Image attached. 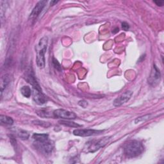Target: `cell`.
I'll return each instance as SVG.
<instances>
[{"mask_svg":"<svg viewBox=\"0 0 164 164\" xmlns=\"http://www.w3.org/2000/svg\"><path fill=\"white\" fill-rule=\"evenodd\" d=\"M53 64L54 67H55V69H56L57 70H58V71H61L62 70L61 64H59L58 61H56V60L55 58H53Z\"/></svg>","mask_w":164,"mask_h":164,"instance_id":"21","label":"cell"},{"mask_svg":"<svg viewBox=\"0 0 164 164\" xmlns=\"http://www.w3.org/2000/svg\"><path fill=\"white\" fill-rule=\"evenodd\" d=\"M37 114L40 117L51 118V117H53V112H51L48 109H41V110H37Z\"/></svg>","mask_w":164,"mask_h":164,"instance_id":"14","label":"cell"},{"mask_svg":"<svg viewBox=\"0 0 164 164\" xmlns=\"http://www.w3.org/2000/svg\"><path fill=\"white\" fill-rule=\"evenodd\" d=\"M0 122H1L2 124L12 126L13 123V120L10 117L1 115L0 116Z\"/></svg>","mask_w":164,"mask_h":164,"instance_id":"15","label":"cell"},{"mask_svg":"<svg viewBox=\"0 0 164 164\" xmlns=\"http://www.w3.org/2000/svg\"><path fill=\"white\" fill-rule=\"evenodd\" d=\"M144 150L141 142L137 140H131L126 144L124 148V153L128 158H134L140 155Z\"/></svg>","mask_w":164,"mask_h":164,"instance_id":"2","label":"cell"},{"mask_svg":"<svg viewBox=\"0 0 164 164\" xmlns=\"http://www.w3.org/2000/svg\"><path fill=\"white\" fill-rule=\"evenodd\" d=\"M25 80L28 82V83H29L33 87L34 89H35V90L37 91H42L41 87L37 81L35 74L32 68L28 69L27 72H26Z\"/></svg>","mask_w":164,"mask_h":164,"instance_id":"7","label":"cell"},{"mask_svg":"<svg viewBox=\"0 0 164 164\" xmlns=\"http://www.w3.org/2000/svg\"><path fill=\"white\" fill-rule=\"evenodd\" d=\"M33 99L39 105H44L48 101L46 96L42 93V91H37L35 90V89H34Z\"/></svg>","mask_w":164,"mask_h":164,"instance_id":"11","label":"cell"},{"mask_svg":"<svg viewBox=\"0 0 164 164\" xmlns=\"http://www.w3.org/2000/svg\"><path fill=\"white\" fill-rule=\"evenodd\" d=\"M78 105H79L80 107H83V108H86L87 106L88 105V103H87V102L86 101H85V100H82V101H79Z\"/></svg>","mask_w":164,"mask_h":164,"instance_id":"22","label":"cell"},{"mask_svg":"<svg viewBox=\"0 0 164 164\" xmlns=\"http://www.w3.org/2000/svg\"><path fill=\"white\" fill-rule=\"evenodd\" d=\"M59 123L65 126H68V127H71V128H78V127L82 126V125H80L77 123H75L74 122L71 121L69 120H62L61 121H59Z\"/></svg>","mask_w":164,"mask_h":164,"instance_id":"16","label":"cell"},{"mask_svg":"<svg viewBox=\"0 0 164 164\" xmlns=\"http://www.w3.org/2000/svg\"><path fill=\"white\" fill-rule=\"evenodd\" d=\"M110 139V137H104L103 139L98 140L96 142H94V143L91 144L90 146H89L88 148V152L94 153L96 151L99 150L100 148L103 147L104 146L106 145L109 142Z\"/></svg>","mask_w":164,"mask_h":164,"instance_id":"9","label":"cell"},{"mask_svg":"<svg viewBox=\"0 0 164 164\" xmlns=\"http://www.w3.org/2000/svg\"><path fill=\"white\" fill-rule=\"evenodd\" d=\"M21 93L22 95L27 98H29L32 95V90L28 86H23L21 88Z\"/></svg>","mask_w":164,"mask_h":164,"instance_id":"17","label":"cell"},{"mask_svg":"<svg viewBox=\"0 0 164 164\" xmlns=\"http://www.w3.org/2000/svg\"><path fill=\"white\" fill-rule=\"evenodd\" d=\"M48 44V38L46 36H44L40 39L37 45L35 46L37 65L40 69L45 67V53L47 50Z\"/></svg>","mask_w":164,"mask_h":164,"instance_id":"1","label":"cell"},{"mask_svg":"<svg viewBox=\"0 0 164 164\" xmlns=\"http://www.w3.org/2000/svg\"><path fill=\"white\" fill-rule=\"evenodd\" d=\"M119 32V28H116V29H114V30L112 32L114 34H116V33H117Z\"/></svg>","mask_w":164,"mask_h":164,"instance_id":"25","label":"cell"},{"mask_svg":"<svg viewBox=\"0 0 164 164\" xmlns=\"http://www.w3.org/2000/svg\"><path fill=\"white\" fill-rule=\"evenodd\" d=\"M58 3V2H56V1H55V2H51V5H54V4L55 3Z\"/></svg>","mask_w":164,"mask_h":164,"instance_id":"26","label":"cell"},{"mask_svg":"<svg viewBox=\"0 0 164 164\" xmlns=\"http://www.w3.org/2000/svg\"><path fill=\"white\" fill-rule=\"evenodd\" d=\"M53 117L55 118L62 119L64 120H72L77 118V115L72 112L66 110L64 109H56L53 111Z\"/></svg>","mask_w":164,"mask_h":164,"instance_id":"3","label":"cell"},{"mask_svg":"<svg viewBox=\"0 0 164 164\" xmlns=\"http://www.w3.org/2000/svg\"><path fill=\"white\" fill-rule=\"evenodd\" d=\"M132 94H133V93L130 91L124 93L123 94H121L120 96L117 98L114 101V105L115 107H120V106L123 105V104L126 103L130 99Z\"/></svg>","mask_w":164,"mask_h":164,"instance_id":"10","label":"cell"},{"mask_svg":"<svg viewBox=\"0 0 164 164\" xmlns=\"http://www.w3.org/2000/svg\"><path fill=\"white\" fill-rule=\"evenodd\" d=\"M122 28H123V29H124V31H128V29H130V26H129V24L127 23L123 22L122 23Z\"/></svg>","mask_w":164,"mask_h":164,"instance_id":"23","label":"cell"},{"mask_svg":"<svg viewBox=\"0 0 164 164\" xmlns=\"http://www.w3.org/2000/svg\"><path fill=\"white\" fill-rule=\"evenodd\" d=\"M46 4H47L46 1H40V2H39L36 4V5L34 8V9L32 10L31 13L29 14V19L31 21H34L35 19H37V18L39 17L40 13L43 10L44 8L45 7Z\"/></svg>","mask_w":164,"mask_h":164,"instance_id":"8","label":"cell"},{"mask_svg":"<svg viewBox=\"0 0 164 164\" xmlns=\"http://www.w3.org/2000/svg\"><path fill=\"white\" fill-rule=\"evenodd\" d=\"M32 138L36 142H43L49 140V135L46 133H34Z\"/></svg>","mask_w":164,"mask_h":164,"instance_id":"13","label":"cell"},{"mask_svg":"<svg viewBox=\"0 0 164 164\" xmlns=\"http://www.w3.org/2000/svg\"><path fill=\"white\" fill-rule=\"evenodd\" d=\"M34 144L37 149H38L39 150H40L42 153L44 154L51 153L54 148L53 143L50 140H48L43 142H34Z\"/></svg>","mask_w":164,"mask_h":164,"instance_id":"4","label":"cell"},{"mask_svg":"<svg viewBox=\"0 0 164 164\" xmlns=\"http://www.w3.org/2000/svg\"><path fill=\"white\" fill-rule=\"evenodd\" d=\"M151 115V114H147V115H145L137 117V118L135 119V124H138V123H141V122L145 121L148 120V119L150 118Z\"/></svg>","mask_w":164,"mask_h":164,"instance_id":"19","label":"cell"},{"mask_svg":"<svg viewBox=\"0 0 164 164\" xmlns=\"http://www.w3.org/2000/svg\"><path fill=\"white\" fill-rule=\"evenodd\" d=\"M154 3H155L156 5L160 6V7H161V6H163L164 2H163V1H158V2L155 1V2H154Z\"/></svg>","mask_w":164,"mask_h":164,"instance_id":"24","label":"cell"},{"mask_svg":"<svg viewBox=\"0 0 164 164\" xmlns=\"http://www.w3.org/2000/svg\"><path fill=\"white\" fill-rule=\"evenodd\" d=\"M35 124L42 126V127H45V128H48L49 126H50V124H49V123H46V122H44V121H34L33 122Z\"/></svg>","mask_w":164,"mask_h":164,"instance_id":"20","label":"cell"},{"mask_svg":"<svg viewBox=\"0 0 164 164\" xmlns=\"http://www.w3.org/2000/svg\"><path fill=\"white\" fill-rule=\"evenodd\" d=\"M103 130H96L93 129H77L73 131V134L79 137H89L97 135L103 133Z\"/></svg>","mask_w":164,"mask_h":164,"instance_id":"6","label":"cell"},{"mask_svg":"<svg viewBox=\"0 0 164 164\" xmlns=\"http://www.w3.org/2000/svg\"><path fill=\"white\" fill-rule=\"evenodd\" d=\"M18 136L22 140H27L28 139L29 135L28 131H25V130H20L18 131Z\"/></svg>","mask_w":164,"mask_h":164,"instance_id":"18","label":"cell"},{"mask_svg":"<svg viewBox=\"0 0 164 164\" xmlns=\"http://www.w3.org/2000/svg\"><path fill=\"white\" fill-rule=\"evenodd\" d=\"M160 79L161 74L160 70L155 64H153L151 74L148 78V83L153 87H155L160 83Z\"/></svg>","mask_w":164,"mask_h":164,"instance_id":"5","label":"cell"},{"mask_svg":"<svg viewBox=\"0 0 164 164\" xmlns=\"http://www.w3.org/2000/svg\"><path fill=\"white\" fill-rule=\"evenodd\" d=\"M11 82L10 77L9 74H4L1 78V84H0V88H1V97H3V93L5 92V90L9 86Z\"/></svg>","mask_w":164,"mask_h":164,"instance_id":"12","label":"cell"}]
</instances>
